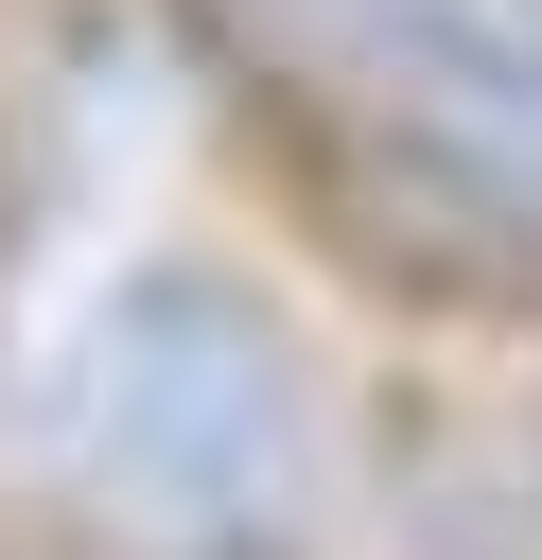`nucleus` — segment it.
<instances>
[{"mask_svg": "<svg viewBox=\"0 0 542 560\" xmlns=\"http://www.w3.org/2000/svg\"><path fill=\"white\" fill-rule=\"evenodd\" d=\"M297 210L455 315L542 298V0H192Z\"/></svg>", "mask_w": 542, "mask_h": 560, "instance_id": "1", "label": "nucleus"}]
</instances>
